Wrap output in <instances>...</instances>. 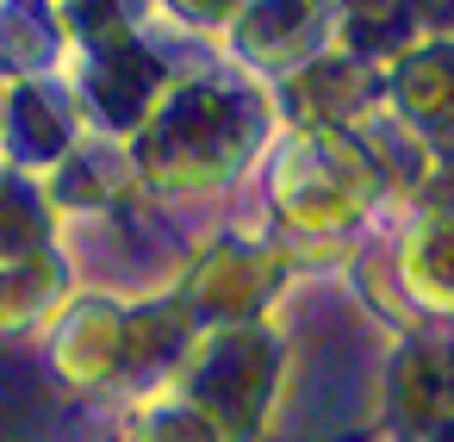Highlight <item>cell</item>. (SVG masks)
I'll return each mask as SVG.
<instances>
[{
  "instance_id": "cell-1",
  "label": "cell",
  "mask_w": 454,
  "mask_h": 442,
  "mask_svg": "<svg viewBox=\"0 0 454 442\" xmlns=\"http://www.w3.org/2000/svg\"><path fill=\"white\" fill-rule=\"evenodd\" d=\"M411 280L429 305L454 312V225H429L411 249Z\"/></svg>"
}]
</instances>
